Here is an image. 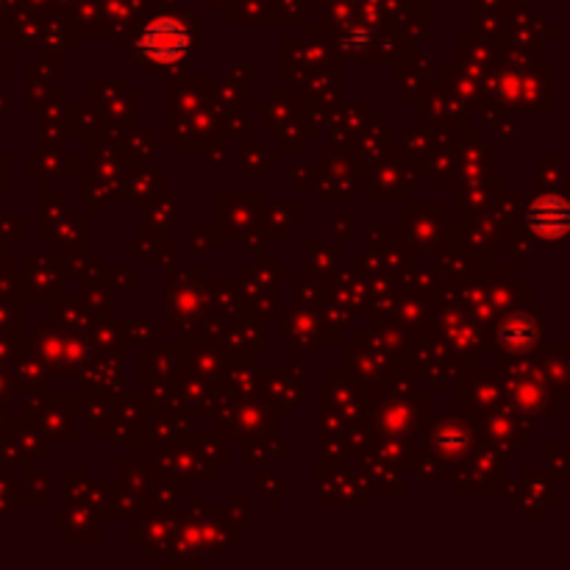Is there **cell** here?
Listing matches in <instances>:
<instances>
[{"mask_svg":"<svg viewBox=\"0 0 570 570\" xmlns=\"http://www.w3.org/2000/svg\"><path fill=\"white\" fill-rule=\"evenodd\" d=\"M190 28L176 17H156L145 25L140 37V50L156 64H170L185 59L190 50Z\"/></svg>","mask_w":570,"mask_h":570,"instance_id":"cell-1","label":"cell"},{"mask_svg":"<svg viewBox=\"0 0 570 570\" xmlns=\"http://www.w3.org/2000/svg\"><path fill=\"white\" fill-rule=\"evenodd\" d=\"M526 226L537 239H562L568 226V203L562 195H539L529 203Z\"/></svg>","mask_w":570,"mask_h":570,"instance_id":"cell-2","label":"cell"},{"mask_svg":"<svg viewBox=\"0 0 570 570\" xmlns=\"http://www.w3.org/2000/svg\"><path fill=\"white\" fill-rule=\"evenodd\" d=\"M534 334H537L534 320L526 318V314H512L501 329V340L512 351H526L534 343Z\"/></svg>","mask_w":570,"mask_h":570,"instance_id":"cell-3","label":"cell"}]
</instances>
